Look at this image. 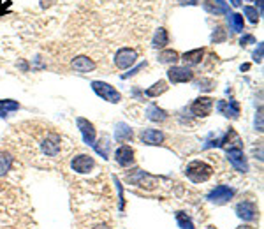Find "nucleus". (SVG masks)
Here are the masks:
<instances>
[{
	"label": "nucleus",
	"mask_w": 264,
	"mask_h": 229,
	"mask_svg": "<svg viewBox=\"0 0 264 229\" xmlns=\"http://www.w3.org/2000/svg\"><path fill=\"white\" fill-rule=\"evenodd\" d=\"M254 60L255 62H262V44L259 43V48L255 50V53H254Z\"/></svg>",
	"instance_id": "32"
},
{
	"label": "nucleus",
	"mask_w": 264,
	"mask_h": 229,
	"mask_svg": "<svg viewBox=\"0 0 264 229\" xmlns=\"http://www.w3.org/2000/svg\"><path fill=\"white\" fill-rule=\"evenodd\" d=\"M53 2H55V0H41V7H43V9H46V7H50Z\"/></svg>",
	"instance_id": "35"
},
{
	"label": "nucleus",
	"mask_w": 264,
	"mask_h": 229,
	"mask_svg": "<svg viewBox=\"0 0 264 229\" xmlns=\"http://www.w3.org/2000/svg\"><path fill=\"white\" fill-rule=\"evenodd\" d=\"M167 78H169L171 83H187L194 78V72L185 65V67H180V65H173V67L167 71Z\"/></svg>",
	"instance_id": "8"
},
{
	"label": "nucleus",
	"mask_w": 264,
	"mask_h": 229,
	"mask_svg": "<svg viewBox=\"0 0 264 229\" xmlns=\"http://www.w3.org/2000/svg\"><path fill=\"white\" fill-rule=\"evenodd\" d=\"M115 138L117 141H127V139L132 138V129L129 127L127 124H118L117 125V131H115Z\"/></svg>",
	"instance_id": "20"
},
{
	"label": "nucleus",
	"mask_w": 264,
	"mask_h": 229,
	"mask_svg": "<svg viewBox=\"0 0 264 229\" xmlns=\"http://www.w3.org/2000/svg\"><path fill=\"white\" fill-rule=\"evenodd\" d=\"M225 152H228L229 162H231L238 171L240 173L248 171V162H247V157H245L243 150H241V146H229V148H225Z\"/></svg>",
	"instance_id": "4"
},
{
	"label": "nucleus",
	"mask_w": 264,
	"mask_h": 229,
	"mask_svg": "<svg viewBox=\"0 0 264 229\" xmlns=\"http://www.w3.org/2000/svg\"><path fill=\"white\" fill-rule=\"evenodd\" d=\"M95 229H109V227H107V226H97Z\"/></svg>",
	"instance_id": "39"
},
{
	"label": "nucleus",
	"mask_w": 264,
	"mask_h": 229,
	"mask_svg": "<svg viewBox=\"0 0 264 229\" xmlns=\"http://www.w3.org/2000/svg\"><path fill=\"white\" fill-rule=\"evenodd\" d=\"M115 159H117V162L122 166V168L132 166L134 164V150L127 145L120 146V148L117 150V154H115Z\"/></svg>",
	"instance_id": "14"
},
{
	"label": "nucleus",
	"mask_w": 264,
	"mask_h": 229,
	"mask_svg": "<svg viewBox=\"0 0 264 229\" xmlns=\"http://www.w3.org/2000/svg\"><path fill=\"white\" fill-rule=\"evenodd\" d=\"M176 222L181 229H198L194 226V222L191 220V217H188L185 212H178L176 213Z\"/></svg>",
	"instance_id": "25"
},
{
	"label": "nucleus",
	"mask_w": 264,
	"mask_h": 229,
	"mask_svg": "<svg viewBox=\"0 0 264 229\" xmlns=\"http://www.w3.org/2000/svg\"><path fill=\"white\" fill-rule=\"evenodd\" d=\"M228 21L231 25V30L233 32H243V16L238 13H233L228 16Z\"/></svg>",
	"instance_id": "23"
},
{
	"label": "nucleus",
	"mask_w": 264,
	"mask_h": 229,
	"mask_svg": "<svg viewBox=\"0 0 264 229\" xmlns=\"http://www.w3.org/2000/svg\"><path fill=\"white\" fill-rule=\"evenodd\" d=\"M146 117H148V120H152V122H164L167 118V113L162 108H159L157 104H152V106H148V109H146Z\"/></svg>",
	"instance_id": "19"
},
{
	"label": "nucleus",
	"mask_w": 264,
	"mask_h": 229,
	"mask_svg": "<svg viewBox=\"0 0 264 229\" xmlns=\"http://www.w3.org/2000/svg\"><path fill=\"white\" fill-rule=\"evenodd\" d=\"M144 67H146V62H143V64H139V65H137L136 69H132L131 72H127V74H124V76H122V78H124V80H127L129 76H134V74H137V72H139L141 69H144Z\"/></svg>",
	"instance_id": "31"
},
{
	"label": "nucleus",
	"mask_w": 264,
	"mask_h": 229,
	"mask_svg": "<svg viewBox=\"0 0 264 229\" xmlns=\"http://www.w3.org/2000/svg\"><path fill=\"white\" fill-rule=\"evenodd\" d=\"M167 44H169V35H167V30H166V28L161 27L157 32H155L154 41H152V46H154L155 50H159V48H166Z\"/></svg>",
	"instance_id": "18"
},
{
	"label": "nucleus",
	"mask_w": 264,
	"mask_h": 229,
	"mask_svg": "<svg viewBox=\"0 0 264 229\" xmlns=\"http://www.w3.org/2000/svg\"><path fill=\"white\" fill-rule=\"evenodd\" d=\"M18 108H20V104L14 101H0V117H7V113L16 111Z\"/></svg>",
	"instance_id": "26"
},
{
	"label": "nucleus",
	"mask_w": 264,
	"mask_h": 229,
	"mask_svg": "<svg viewBox=\"0 0 264 229\" xmlns=\"http://www.w3.org/2000/svg\"><path fill=\"white\" fill-rule=\"evenodd\" d=\"M141 141L144 145H161L164 141V132L157 131V129H146L141 134Z\"/></svg>",
	"instance_id": "15"
},
{
	"label": "nucleus",
	"mask_w": 264,
	"mask_h": 229,
	"mask_svg": "<svg viewBox=\"0 0 264 229\" xmlns=\"http://www.w3.org/2000/svg\"><path fill=\"white\" fill-rule=\"evenodd\" d=\"M137 60V51L132 48H120L117 51V57H115V64L118 69H129L131 65L136 64Z\"/></svg>",
	"instance_id": "5"
},
{
	"label": "nucleus",
	"mask_w": 264,
	"mask_h": 229,
	"mask_svg": "<svg viewBox=\"0 0 264 229\" xmlns=\"http://www.w3.org/2000/svg\"><path fill=\"white\" fill-rule=\"evenodd\" d=\"M225 37H228V35H225L222 27H217L213 34H211V41H213V43H222V41H225Z\"/></svg>",
	"instance_id": "28"
},
{
	"label": "nucleus",
	"mask_w": 264,
	"mask_h": 229,
	"mask_svg": "<svg viewBox=\"0 0 264 229\" xmlns=\"http://www.w3.org/2000/svg\"><path fill=\"white\" fill-rule=\"evenodd\" d=\"M240 44L241 46H247V44H257V43H255L254 35H243V37L240 39Z\"/></svg>",
	"instance_id": "30"
},
{
	"label": "nucleus",
	"mask_w": 264,
	"mask_h": 229,
	"mask_svg": "<svg viewBox=\"0 0 264 229\" xmlns=\"http://www.w3.org/2000/svg\"><path fill=\"white\" fill-rule=\"evenodd\" d=\"M231 4L234 7H240V4H241V0H231Z\"/></svg>",
	"instance_id": "37"
},
{
	"label": "nucleus",
	"mask_w": 264,
	"mask_h": 229,
	"mask_svg": "<svg viewBox=\"0 0 264 229\" xmlns=\"http://www.w3.org/2000/svg\"><path fill=\"white\" fill-rule=\"evenodd\" d=\"M203 57H204V50L203 48H198V50L187 51V53L181 55V60H183L187 65H198V64H201Z\"/></svg>",
	"instance_id": "17"
},
{
	"label": "nucleus",
	"mask_w": 264,
	"mask_h": 229,
	"mask_svg": "<svg viewBox=\"0 0 264 229\" xmlns=\"http://www.w3.org/2000/svg\"><path fill=\"white\" fill-rule=\"evenodd\" d=\"M257 6H259V9H262V2H261V0H257Z\"/></svg>",
	"instance_id": "38"
},
{
	"label": "nucleus",
	"mask_w": 264,
	"mask_h": 229,
	"mask_svg": "<svg viewBox=\"0 0 264 229\" xmlns=\"http://www.w3.org/2000/svg\"><path fill=\"white\" fill-rule=\"evenodd\" d=\"M166 90H167V83H166V81H157V83L152 85V87L148 88L144 94H146L148 97H159V95H162Z\"/></svg>",
	"instance_id": "22"
},
{
	"label": "nucleus",
	"mask_w": 264,
	"mask_h": 229,
	"mask_svg": "<svg viewBox=\"0 0 264 229\" xmlns=\"http://www.w3.org/2000/svg\"><path fill=\"white\" fill-rule=\"evenodd\" d=\"M117 182V187H118V192H120V210H124V190H122V185L118 180H115Z\"/></svg>",
	"instance_id": "33"
},
{
	"label": "nucleus",
	"mask_w": 264,
	"mask_h": 229,
	"mask_svg": "<svg viewBox=\"0 0 264 229\" xmlns=\"http://www.w3.org/2000/svg\"><path fill=\"white\" fill-rule=\"evenodd\" d=\"M178 2H180L181 6H198L199 0H178Z\"/></svg>",
	"instance_id": "34"
},
{
	"label": "nucleus",
	"mask_w": 264,
	"mask_h": 229,
	"mask_svg": "<svg viewBox=\"0 0 264 229\" xmlns=\"http://www.w3.org/2000/svg\"><path fill=\"white\" fill-rule=\"evenodd\" d=\"M92 88H94V92L99 95V97H102L104 101H107V102L117 104V102L122 101L120 92H118L115 87H111V85L104 83V81H92Z\"/></svg>",
	"instance_id": "3"
},
{
	"label": "nucleus",
	"mask_w": 264,
	"mask_h": 229,
	"mask_svg": "<svg viewBox=\"0 0 264 229\" xmlns=\"http://www.w3.org/2000/svg\"><path fill=\"white\" fill-rule=\"evenodd\" d=\"M13 166V155L7 152H0V176H4Z\"/></svg>",
	"instance_id": "24"
},
{
	"label": "nucleus",
	"mask_w": 264,
	"mask_h": 229,
	"mask_svg": "<svg viewBox=\"0 0 264 229\" xmlns=\"http://www.w3.org/2000/svg\"><path fill=\"white\" fill-rule=\"evenodd\" d=\"M185 175H187L188 180H192L194 183H203L213 175V168H211L208 162L192 161L191 164L185 168Z\"/></svg>",
	"instance_id": "1"
},
{
	"label": "nucleus",
	"mask_w": 264,
	"mask_h": 229,
	"mask_svg": "<svg viewBox=\"0 0 264 229\" xmlns=\"http://www.w3.org/2000/svg\"><path fill=\"white\" fill-rule=\"evenodd\" d=\"M211 109H213V99L211 97H199L196 99L194 102H192L191 106V111L196 114V117H208V114L211 113Z\"/></svg>",
	"instance_id": "10"
},
{
	"label": "nucleus",
	"mask_w": 264,
	"mask_h": 229,
	"mask_svg": "<svg viewBox=\"0 0 264 229\" xmlns=\"http://www.w3.org/2000/svg\"><path fill=\"white\" fill-rule=\"evenodd\" d=\"M236 213L240 219L247 220H255L257 219V206H255L254 201H243V203H238L236 205Z\"/></svg>",
	"instance_id": "11"
},
{
	"label": "nucleus",
	"mask_w": 264,
	"mask_h": 229,
	"mask_svg": "<svg viewBox=\"0 0 264 229\" xmlns=\"http://www.w3.org/2000/svg\"><path fill=\"white\" fill-rule=\"evenodd\" d=\"M178 60H180V55L174 50H164L159 53V62L161 64H176Z\"/></svg>",
	"instance_id": "21"
},
{
	"label": "nucleus",
	"mask_w": 264,
	"mask_h": 229,
	"mask_svg": "<svg viewBox=\"0 0 264 229\" xmlns=\"http://www.w3.org/2000/svg\"><path fill=\"white\" fill-rule=\"evenodd\" d=\"M78 129L81 131V136H83V141L90 146H95V129L94 124L88 122L87 118H78L76 120Z\"/></svg>",
	"instance_id": "12"
},
{
	"label": "nucleus",
	"mask_w": 264,
	"mask_h": 229,
	"mask_svg": "<svg viewBox=\"0 0 264 229\" xmlns=\"http://www.w3.org/2000/svg\"><path fill=\"white\" fill-rule=\"evenodd\" d=\"M215 4H217L218 7H222V9H224L225 13H228V6H225V2H224V0H215Z\"/></svg>",
	"instance_id": "36"
},
{
	"label": "nucleus",
	"mask_w": 264,
	"mask_h": 229,
	"mask_svg": "<svg viewBox=\"0 0 264 229\" xmlns=\"http://www.w3.org/2000/svg\"><path fill=\"white\" fill-rule=\"evenodd\" d=\"M233 196H234V190L231 189V187L218 185L206 196V199L208 201H211V203H215V205H224V203H228Z\"/></svg>",
	"instance_id": "7"
},
{
	"label": "nucleus",
	"mask_w": 264,
	"mask_h": 229,
	"mask_svg": "<svg viewBox=\"0 0 264 229\" xmlns=\"http://www.w3.org/2000/svg\"><path fill=\"white\" fill-rule=\"evenodd\" d=\"M72 69L76 72H90V71H94L95 69V62L94 60H90L88 57H76L72 60Z\"/></svg>",
	"instance_id": "16"
},
{
	"label": "nucleus",
	"mask_w": 264,
	"mask_h": 229,
	"mask_svg": "<svg viewBox=\"0 0 264 229\" xmlns=\"http://www.w3.org/2000/svg\"><path fill=\"white\" fill-rule=\"evenodd\" d=\"M243 11H245V14H247L248 21H252V23H257V21H259V13H257V9H255V7L247 6Z\"/></svg>",
	"instance_id": "27"
},
{
	"label": "nucleus",
	"mask_w": 264,
	"mask_h": 229,
	"mask_svg": "<svg viewBox=\"0 0 264 229\" xmlns=\"http://www.w3.org/2000/svg\"><path fill=\"white\" fill-rule=\"evenodd\" d=\"M198 87L201 88V90L208 92V90H211V88H213V81H211V80H201L198 83Z\"/></svg>",
	"instance_id": "29"
},
{
	"label": "nucleus",
	"mask_w": 264,
	"mask_h": 229,
	"mask_svg": "<svg viewBox=\"0 0 264 229\" xmlns=\"http://www.w3.org/2000/svg\"><path fill=\"white\" fill-rule=\"evenodd\" d=\"M217 109L220 114L228 118H238L240 117V104L236 101H218Z\"/></svg>",
	"instance_id": "13"
},
{
	"label": "nucleus",
	"mask_w": 264,
	"mask_h": 229,
	"mask_svg": "<svg viewBox=\"0 0 264 229\" xmlns=\"http://www.w3.org/2000/svg\"><path fill=\"white\" fill-rule=\"evenodd\" d=\"M70 166H72V169L76 173H81V175H85V173L92 171L95 166V161L92 155H87V154H81L78 155V157L72 159V162H70Z\"/></svg>",
	"instance_id": "9"
},
{
	"label": "nucleus",
	"mask_w": 264,
	"mask_h": 229,
	"mask_svg": "<svg viewBox=\"0 0 264 229\" xmlns=\"http://www.w3.org/2000/svg\"><path fill=\"white\" fill-rule=\"evenodd\" d=\"M41 148H43V152L46 154L48 157H57L58 152H60V148H62L60 136L55 134V132L46 134V138H44L43 143H41Z\"/></svg>",
	"instance_id": "6"
},
{
	"label": "nucleus",
	"mask_w": 264,
	"mask_h": 229,
	"mask_svg": "<svg viewBox=\"0 0 264 229\" xmlns=\"http://www.w3.org/2000/svg\"><path fill=\"white\" fill-rule=\"evenodd\" d=\"M127 180L131 183H134V185L141 187V189H155V187L159 185V182H161L157 176L148 175L143 169H136L131 175H127Z\"/></svg>",
	"instance_id": "2"
}]
</instances>
